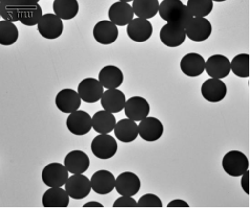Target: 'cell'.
Segmentation results:
<instances>
[{"instance_id":"31","label":"cell","mask_w":250,"mask_h":208,"mask_svg":"<svg viewBox=\"0 0 250 208\" xmlns=\"http://www.w3.org/2000/svg\"><path fill=\"white\" fill-rule=\"evenodd\" d=\"M19 37L17 26L12 22L0 21V44L3 46H11L16 43Z\"/></svg>"},{"instance_id":"35","label":"cell","mask_w":250,"mask_h":208,"mask_svg":"<svg viewBox=\"0 0 250 208\" xmlns=\"http://www.w3.org/2000/svg\"><path fill=\"white\" fill-rule=\"evenodd\" d=\"M138 207H163V202L154 194H146L137 202Z\"/></svg>"},{"instance_id":"1","label":"cell","mask_w":250,"mask_h":208,"mask_svg":"<svg viewBox=\"0 0 250 208\" xmlns=\"http://www.w3.org/2000/svg\"><path fill=\"white\" fill-rule=\"evenodd\" d=\"M158 13L167 23L177 24L185 29L194 19L193 14L180 0H164L159 4Z\"/></svg>"},{"instance_id":"26","label":"cell","mask_w":250,"mask_h":208,"mask_svg":"<svg viewBox=\"0 0 250 208\" xmlns=\"http://www.w3.org/2000/svg\"><path fill=\"white\" fill-rule=\"evenodd\" d=\"M113 131L116 138L122 143H132L138 136V125L130 118H123L116 123Z\"/></svg>"},{"instance_id":"11","label":"cell","mask_w":250,"mask_h":208,"mask_svg":"<svg viewBox=\"0 0 250 208\" xmlns=\"http://www.w3.org/2000/svg\"><path fill=\"white\" fill-rule=\"evenodd\" d=\"M125 114L130 120L134 122H141L148 117L150 113V104L143 96H132L125 105Z\"/></svg>"},{"instance_id":"10","label":"cell","mask_w":250,"mask_h":208,"mask_svg":"<svg viewBox=\"0 0 250 208\" xmlns=\"http://www.w3.org/2000/svg\"><path fill=\"white\" fill-rule=\"evenodd\" d=\"M160 41L167 47H178L187 39L186 29L174 23H167L160 29Z\"/></svg>"},{"instance_id":"23","label":"cell","mask_w":250,"mask_h":208,"mask_svg":"<svg viewBox=\"0 0 250 208\" xmlns=\"http://www.w3.org/2000/svg\"><path fill=\"white\" fill-rule=\"evenodd\" d=\"M43 17L42 7L38 1H24L19 11V21L23 25H38Z\"/></svg>"},{"instance_id":"22","label":"cell","mask_w":250,"mask_h":208,"mask_svg":"<svg viewBox=\"0 0 250 208\" xmlns=\"http://www.w3.org/2000/svg\"><path fill=\"white\" fill-rule=\"evenodd\" d=\"M64 166L72 175L84 174L89 168L90 159L83 151H71L64 159Z\"/></svg>"},{"instance_id":"28","label":"cell","mask_w":250,"mask_h":208,"mask_svg":"<svg viewBox=\"0 0 250 208\" xmlns=\"http://www.w3.org/2000/svg\"><path fill=\"white\" fill-rule=\"evenodd\" d=\"M69 198L66 189L49 187L42 197V205L44 207H67L69 205Z\"/></svg>"},{"instance_id":"13","label":"cell","mask_w":250,"mask_h":208,"mask_svg":"<svg viewBox=\"0 0 250 208\" xmlns=\"http://www.w3.org/2000/svg\"><path fill=\"white\" fill-rule=\"evenodd\" d=\"M141 180L136 174L125 172L115 179V189L121 196L133 197L141 189Z\"/></svg>"},{"instance_id":"30","label":"cell","mask_w":250,"mask_h":208,"mask_svg":"<svg viewBox=\"0 0 250 208\" xmlns=\"http://www.w3.org/2000/svg\"><path fill=\"white\" fill-rule=\"evenodd\" d=\"M55 15L62 20H70L79 13V2L77 0H55L53 4Z\"/></svg>"},{"instance_id":"17","label":"cell","mask_w":250,"mask_h":208,"mask_svg":"<svg viewBox=\"0 0 250 208\" xmlns=\"http://www.w3.org/2000/svg\"><path fill=\"white\" fill-rule=\"evenodd\" d=\"M127 33L131 40L139 43L146 42L153 35V25L149 20L134 18L128 24Z\"/></svg>"},{"instance_id":"12","label":"cell","mask_w":250,"mask_h":208,"mask_svg":"<svg viewBox=\"0 0 250 208\" xmlns=\"http://www.w3.org/2000/svg\"><path fill=\"white\" fill-rule=\"evenodd\" d=\"M108 16L110 21L116 26L128 25L133 20L134 12L128 1H116L110 6Z\"/></svg>"},{"instance_id":"32","label":"cell","mask_w":250,"mask_h":208,"mask_svg":"<svg viewBox=\"0 0 250 208\" xmlns=\"http://www.w3.org/2000/svg\"><path fill=\"white\" fill-rule=\"evenodd\" d=\"M188 9L193 14L194 18H204L214 9L212 0H188Z\"/></svg>"},{"instance_id":"33","label":"cell","mask_w":250,"mask_h":208,"mask_svg":"<svg viewBox=\"0 0 250 208\" xmlns=\"http://www.w3.org/2000/svg\"><path fill=\"white\" fill-rule=\"evenodd\" d=\"M24 1H5L1 0L0 1V15L3 20L14 22L19 21V11L21 5Z\"/></svg>"},{"instance_id":"39","label":"cell","mask_w":250,"mask_h":208,"mask_svg":"<svg viewBox=\"0 0 250 208\" xmlns=\"http://www.w3.org/2000/svg\"><path fill=\"white\" fill-rule=\"evenodd\" d=\"M83 207H104L102 203L100 202H95V201H90V202H87L83 205Z\"/></svg>"},{"instance_id":"4","label":"cell","mask_w":250,"mask_h":208,"mask_svg":"<svg viewBox=\"0 0 250 208\" xmlns=\"http://www.w3.org/2000/svg\"><path fill=\"white\" fill-rule=\"evenodd\" d=\"M117 143L115 138L109 134H99L91 143V152L99 159H110L117 152Z\"/></svg>"},{"instance_id":"37","label":"cell","mask_w":250,"mask_h":208,"mask_svg":"<svg viewBox=\"0 0 250 208\" xmlns=\"http://www.w3.org/2000/svg\"><path fill=\"white\" fill-rule=\"evenodd\" d=\"M241 177H242L241 178V187L246 192V194L249 195V172L248 170H246V172Z\"/></svg>"},{"instance_id":"24","label":"cell","mask_w":250,"mask_h":208,"mask_svg":"<svg viewBox=\"0 0 250 208\" xmlns=\"http://www.w3.org/2000/svg\"><path fill=\"white\" fill-rule=\"evenodd\" d=\"M126 95L119 89H108L101 99L102 107L111 113H119L126 105Z\"/></svg>"},{"instance_id":"21","label":"cell","mask_w":250,"mask_h":208,"mask_svg":"<svg viewBox=\"0 0 250 208\" xmlns=\"http://www.w3.org/2000/svg\"><path fill=\"white\" fill-rule=\"evenodd\" d=\"M180 69L188 77H199L205 70L204 58L197 53H189L183 56L180 61Z\"/></svg>"},{"instance_id":"7","label":"cell","mask_w":250,"mask_h":208,"mask_svg":"<svg viewBox=\"0 0 250 208\" xmlns=\"http://www.w3.org/2000/svg\"><path fill=\"white\" fill-rule=\"evenodd\" d=\"M65 189L72 199H84L88 197L92 189L91 181L83 174L72 175L65 183Z\"/></svg>"},{"instance_id":"6","label":"cell","mask_w":250,"mask_h":208,"mask_svg":"<svg viewBox=\"0 0 250 208\" xmlns=\"http://www.w3.org/2000/svg\"><path fill=\"white\" fill-rule=\"evenodd\" d=\"M66 125L73 135L83 136L88 134L92 129V118L85 111L78 110L69 114Z\"/></svg>"},{"instance_id":"15","label":"cell","mask_w":250,"mask_h":208,"mask_svg":"<svg viewBox=\"0 0 250 208\" xmlns=\"http://www.w3.org/2000/svg\"><path fill=\"white\" fill-rule=\"evenodd\" d=\"M138 134L146 141H156L164 134V125L156 117H146L138 125Z\"/></svg>"},{"instance_id":"16","label":"cell","mask_w":250,"mask_h":208,"mask_svg":"<svg viewBox=\"0 0 250 208\" xmlns=\"http://www.w3.org/2000/svg\"><path fill=\"white\" fill-rule=\"evenodd\" d=\"M93 37L95 41L102 45H109L119 38V29L111 21L102 20L94 25Z\"/></svg>"},{"instance_id":"5","label":"cell","mask_w":250,"mask_h":208,"mask_svg":"<svg viewBox=\"0 0 250 208\" xmlns=\"http://www.w3.org/2000/svg\"><path fill=\"white\" fill-rule=\"evenodd\" d=\"M38 32L45 39H57L64 31V24L62 19L55 14H44L42 19L38 23Z\"/></svg>"},{"instance_id":"9","label":"cell","mask_w":250,"mask_h":208,"mask_svg":"<svg viewBox=\"0 0 250 208\" xmlns=\"http://www.w3.org/2000/svg\"><path fill=\"white\" fill-rule=\"evenodd\" d=\"M78 93L82 101L86 103H97L104 93V87L100 81L93 78H87L80 82L78 86Z\"/></svg>"},{"instance_id":"18","label":"cell","mask_w":250,"mask_h":208,"mask_svg":"<svg viewBox=\"0 0 250 208\" xmlns=\"http://www.w3.org/2000/svg\"><path fill=\"white\" fill-rule=\"evenodd\" d=\"M91 187L98 195H108L115 189V177L109 170L101 169L91 177Z\"/></svg>"},{"instance_id":"19","label":"cell","mask_w":250,"mask_h":208,"mask_svg":"<svg viewBox=\"0 0 250 208\" xmlns=\"http://www.w3.org/2000/svg\"><path fill=\"white\" fill-rule=\"evenodd\" d=\"M212 32L211 23L205 18H194L190 24L186 28L188 38L195 42L208 40Z\"/></svg>"},{"instance_id":"38","label":"cell","mask_w":250,"mask_h":208,"mask_svg":"<svg viewBox=\"0 0 250 208\" xmlns=\"http://www.w3.org/2000/svg\"><path fill=\"white\" fill-rule=\"evenodd\" d=\"M167 207H189L188 203L180 199H176L167 204Z\"/></svg>"},{"instance_id":"20","label":"cell","mask_w":250,"mask_h":208,"mask_svg":"<svg viewBox=\"0 0 250 208\" xmlns=\"http://www.w3.org/2000/svg\"><path fill=\"white\" fill-rule=\"evenodd\" d=\"M201 93L207 101L210 103H218L224 100L227 94V87L221 80L208 79L202 84Z\"/></svg>"},{"instance_id":"3","label":"cell","mask_w":250,"mask_h":208,"mask_svg":"<svg viewBox=\"0 0 250 208\" xmlns=\"http://www.w3.org/2000/svg\"><path fill=\"white\" fill-rule=\"evenodd\" d=\"M68 169L61 163H49L42 170V181L48 187H61L68 180Z\"/></svg>"},{"instance_id":"34","label":"cell","mask_w":250,"mask_h":208,"mask_svg":"<svg viewBox=\"0 0 250 208\" xmlns=\"http://www.w3.org/2000/svg\"><path fill=\"white\" fill-rule=\"evenodd\" d=\"M230 70L234 76L239 78L249 77V55L240 54L232 59L230 62Z\"/></svg>"},{"instance_id":"14","label":"cell","mask_w":250,"mask_h":208,"mask_svg":"<svg viewBox=\"0 0 250 208\" xmlns=\"http://www.w3.org/2000/svg\"><path fill=\"white\" fill-rule=\"evenodd\" d=\"M81 98L73 89H63L56 95V106L63 113L70 114L78 111L81 106Z\"/></svg>"},{"instance_id":"29","label":"cell","mask_w":250,"mask_h":208,"mask_svg":"<svg viewBox=\"0 0 250 208\" xmlns=\"http://www.w3.org/2000/svg\"><path fill=\"white\" fill-rule=\"evenodd\" d=\"M132 9L137 18L149 20L155 17L159 11V2L157 0H134Z\"/></svg>"},{"instance_id":"2","label":"cell","mask_w":250,"mask_h":208,"mask_svg":"<svg viewBox=\"0 0 250 208\" xmlns=\"http://www.w3.org/2000/svg\"><path fill=\"white\" fill-rule=\"evenodd\" d=\"M224 172L231 177H241L249 167V161L244 153L240 151H230L224 155L222 159Z\"/></svg>"},{"instance_id":"36","label":"cell","mask_w":250,"mask_h":208,"mask_svg":"<svg viewBox=\"0 0 250 208\" xmlns=\"http://www.w3.org/2000/svg\"><path fill=\"white\" fill-rule=\"evenodd\" d=\"M112 206L113 207H137V202L132 197L122 196L121 198L115 200Z\"/></svg>"},{"instance_id":"27","label":"cell","mask_w":250,"mask_h":208,"mask_svg":"<svg viewBox=\"0 0 250 208\" xmlns=\"http://www.w3.org/2000/svg\"><path fill=\"white\" fill-rule=\"evenodd\" d=\"M115 125V116L106 110L98 111L92 116V128L99 134H110L114 130Z\"/></svg>"},{"instance_id":"8","label":"cell","mask_w":250,"mask_h":208,"mask_svg":"<svg viewBox=\"0 0 250 208\" xmlns=\"http://www.w3.org/2000/svg\"><path fill=\"white\" fill-rule=\"evenodd\" d=\"M205 71L211 79L221 80L230 73V61L223 55H212L205 61Z\"/></svg>"},{"instance_id":"25","label":"cell","mask_w":250,"mask_h":208,"mask_svg":"<svg viewBox=\"0 0 250 208\" xmlns=\"http://www.w3.org/2000/svg\"><path fill=\"white\" fill-rule=\"evenodd\" d=\"M102 86L107 89H117L124 81L122 70L113 65L105 66L99 72V79Z\"/></svg>"}]
</instances>
